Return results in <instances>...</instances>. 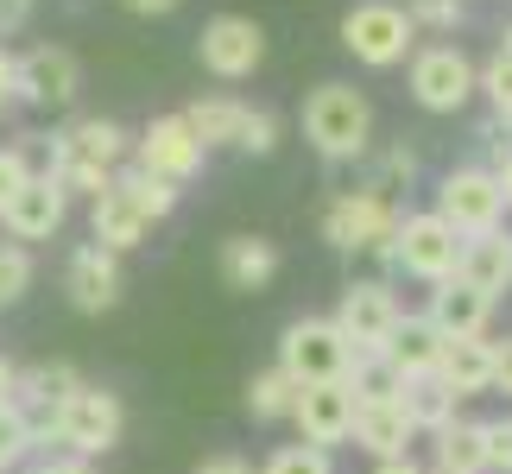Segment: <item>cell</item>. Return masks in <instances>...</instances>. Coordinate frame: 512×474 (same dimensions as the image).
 Returning <instances> with one entry per match:
<instances>
[{
  "instance_id": "obj_1",
  "label": "cell",
  "mask_w": 512,
  "mask_h": 474,
  "mask_svg": "<svg viewBox=\"0 0 512 474\" xmlns=\"http://www.w3.org/2000/svg\"><path fill=\"white\" fill-rule=\"evenodd\" d=\"M323 241L342 247V253H373V260L392 266V241H399V209L380 184H361V190H342L329 196L323 209Z\"/></svg>"
},
{
  "instance_id": "obj_2",
  "label": "cell",
  "mask_w": 512,
  "mask_h": 474,
  "mask_svg": "<svg viewBox=\"0 0 512 474\" xmlns=\"http://www.w3.org/2000/svg\"><path fill=\"white\" fill-rule=\"evenodd\" d=\"M373 133V108L354 83H317L304 95V140L317 146L329 165L336 158H361Z\"/></svg>"
},
{
  "instance_id": "obj_3",
  "label": "cell",
  "mask_w": 512,
  "mask_h": 474,
  "mask_svg": "<svg viewBox=\"0 0 512 474\" xmlns=\"http://www.w3.org/2000/svg\"><path fill=\"white\" fill-rule=\"evenodd\" d=\"M342 45H348L354 64L392 70V64H405V57L418 51V26H411V13L399 0H354L342 13Z\"/></svg>"
},
{
  "instance_id": "obj_4",
  "label": "cell",
  "mask_w": 512,
  "mask_h": 474,
  "mask_svg": "<svg viewBox=\"0 0 512 474\" xmlns=\"http://www.w3.org/2000/svg\"><path fill=\"white\" fill-rule=\"evenodd\" d=\"M121 430H127V411H121V399H114L108 386H76L64 399V411H57V443H64L70 456H83V462L108 456V449L121 443Z\"/></svg>"
},
{
  "instance_id": "obj_5",
  "label": "cell",
  "mask_w": 512,
  "mask_h": 474,
  "mask_svg": "<svg viewBox=\"0 0 512 474\" xmlns=\"http://www.w3.org/2000/svg\"><path fill=\"white\" fill-rule=\"evenodd\" d=\"M348 361H354V348L342 342V329L329 323V316H298V323L279 335V367H285L298 386L342 380Z\"/></svg>"
},
{
  "instance_id": "obj_6",
  "label": "cell",
  "mask_w": 512,
  "mask_h": 474,
  "mask_svg": "<svg viewBox=\"0 0 512 474\" xmlns=\"http://www.w3.org/2000/svg\"><path fill=\"white\" fill-rule=\"evenodd\" d=\"M329 323L342 329V342L354 354H386L392 329L405 323V304L392 298V285H380V279H354V285H342V304H336Z\"/></svg>"
},
{
  "instance_id": "obj_7",
  "label": "cell",
  "mask_w": 512,
  "mask_h": 474,
  "mask_svg": "<svg viewBox=\"0 0 512 474\" xmlns=\"http://www.w3.org/2000/svg\"><path fill=\"white\" fill-rule=\"evenodd\" d=\"M392 266H405L411 279H424V285H443V279H456V266H462V234L449 228L437 209H424V215H399Z\"/></svg>"
},
{
  "instance_id": "obj_8",
  "label": "cell",
  "mask_w": 512,
  "mask_h": 474,
  "mask_svg": "<svg viewBox=\"0 0 512 474\" xmlns=\"http://www.w3.org/2000/svg\"><path fill=\"white\" fill-rule=\"evenodd\" d=\"M437 215L449 228L462 234H487V228H500V215H506V190H500V177L487 171V165H456L437 184Z\"/></svg>"
},
{
  "instance_id": "obj_9",
  "label": "cell",
  "mask_w": 512,
  "mask_h": 474,
  "mask_svg": "<svg viewBox=\"0 0 512 474\" xmlns=\"http://www.w3.org/2000/svg\"><path fill=\"white\" fill-rule=\"evenodd\" d=\"M475 64H468L462 45H424L411 51V95H418V108L430 114H456L468 95H475Z\"/></svg>"
},
{
  "instance_id": "obj_10",
  "label": "cell",
  "mask_w": 512,
  "mask_h": 474,
  "mask_svg": "<svg viewBox=\"0 0 512 474\" xmlns=\"http://www.w3.org/2000/svg\"><path fill=\"white\" fill-rule=\"evenodd\" d=\"M13 95L32 108H70L83 95V64L64 45H32L13 57Z\"/></svg>"
},
{
  "instance_id": "obj_11",
  "label": "cell",
  "mask_w": 512,
  "mask_h": 474,
  "mask_svg": "<svg viewBox=\"0 0 512 474\" xmlns=\"http://www.w3.org/2000/svg\"><path fill=\"white\" fill-rule=\"evenodd\" d=\"M196 57H203L209 76H222V83H241V76L260 70L266 57V32L253 26L247 13H215L203 32H196Z\"/></svg>"
},
{
  "instance_id": "obj_12",
  "label": "cell",
  "mask_w": 512,
  "mask_h": 474,
  "mask_svg": "<svg viewBox=\"0 0 512 474\" xmlns=\"http://www.w3.org/2000/svg\"><path fill=\"white\" fill-rule=\"evenodd\" d=\"M291 424H298V443H310V449H336V443H348V437H354V392H348L342 380L298 386Z\"/></svg>"
},
{
  "instance_id": "obj_13",
  "label": "cell",
  "mask_w": 512,
  "mask_h": 474,
  "mask_svg": "<svg viewBox=\"0 0 512 474\" xmlns=\"http://www.w3.org/2000/svg\"><path fill=\"white\" fill-rule=\"evenodd\" d=\"M133 165L165 177V184H190V177L203 171V140L190 133L184 114H159V121L140 133V158H133Z\"/></svg>"
},
{
  "instance_id": "obj_14",
  "label": "cell",
  "mask_w": 512,
  "mask_h": 474,
  "mask_svg": "<svg viewBox=\"0 0 512 474\" xmlns=\"http://www.w3.org/2000/svg\"><path fill=\"white\" fill-rule=\"evenodd\" d=\"M64 291H70V304L83 316L114 310L121 304V253H108L102 241H83L70 253V266H64Z\"/></svg>"
},
{
  "instance_id": "obj_15",
  "label": "cell",
  "mask_w": 512,
  "mask_h": 474,
  "mask_svg": "<svg viewBox=\"0 0 512 474\" xmlns=\"http://www.w3.org/2000/svg\"><path fill=\"white\" fill-rule=\"evenodd\" d=\"M64 215H70V196L57 190V177L32 171L26 184L13 190V203L0 209V222H7V234H13V241H51V234L64 228Z\"/></svg>"
},
{
  "instance_id": "obj_16",
  "label": "cell",
  "mask_w": 512,
  "mask_h": 474,
  "mask_svg": "<svg viewBox=\"0 0 512 474\" xmlns=\"http://www.w3.org/2000/svg\"><path fill=\"white\" fill-rule=\"evenodd\" d=\"M430 380L449 386L456 399H481V392H494V342H487V335H462V342H443L437 373H430Z\"/></svg>"
},
{
  "instance_id": "obj_17",
  "label": "cell",
  "mask_w": 512,
  "mask_h": 474,
  "mask_svg": "<svg viewBox=\"0 0 512 474\" xmlns=\"http://www.w3.org/2000/svg\"><path fill=\"white\" fill-rule=\"evenodd\" d=\"M354 443H361L373 462H399V456H411V443H418V424L405 418L399 399L354 405Z\"/></svg>"
},
{
  "instance_id": "obj_18",
  "label": "cell",
  "mask_w": 512,
  "mask_h": 474,
  "mask_svg": "<svg viewBox=\"0 0 512 474\" xmlns=\"http://www.w3.org/2000/svg\"><path fill=\"white\" fill-rule=\"evenodd\" d=\"M430 329L443 335V342H462V335H487V316H494V298H481L468 279H443L430 291Z\"/></svg>"
},
{
  "instance_id": "obj_19",
  "label": "cell",
  "mask_w": 512,
  "mask_h": 474,
  "mask_svg": "<svg viewBox=\"0 0 512 474\" xmlns=\"http://www.w3.org/2000/svg\"><path fill=\"white\" fill-rule=\"evenodd\" d=\"M456 279H468L481 291V298H506L512 291V234L506 228H487V234H468L462 241V266H456Z\"/></svg>"
},
{
  "instance_id": "obj_20",
  "label": "cell",
  "mask_w": 512,
  "mask_h": 474,
  "mask_svg": "<svg viewBox=\"0 0 512 474\" xmlns=\"http://www.w3.org/2000/svg\"><path fill=\"white\" fill-rule=\"evenodd\" d=\"M83 386L76 380V367L70 361H38V367H19V386H13V405L26 411V418H57L64 411V399Z\"/></svg>"
},
{
  "instance_id": "obj_21",
  "label": "cell",
  "mask_w": 512,
  "mask_h": 474,
  "mask_svg": "<svg viewBox=\"0 0 512 474\" xmlns=\"http://www.w3.org/2000/svg\"><path fill=\"white\" fill-rule=\"evenodd\" d=\"M222 285L228 291H266L272 272H279V247L266 241V234H234V241H222Z\"/></svg>"
},
{
  "instance_id": "obj_22",
  "label": "cell",
  "mask_w": 512,
  "mask_h": 474,
  "mask_svg": "<svg viewBox=\"0 0 512 474\" xmlns=\"http://www.w3.org/2000/svg\"><path fill=\"white\" fill-rule=\"evenodd\" d=\"M437 354H443V335L430 329V316H405L386 342V367L399 373V380H430V373H437Z\"/></svg>"
},
{
  "instance_id": "obj_23",
  "label": "cell",
  "mask_w": 512,
  "mask_h": 474,
  "mask_svg": "<svg viewBox=\"0 0 512 474\" xmlns=\"http://www.w3.org/2000/svg\"><path fill=\"white\" fill-rule=\"evenodd\" d=\"M146 234H152V222L127 203L121 190H102V196H95V209H89V241H102L108 253H133Z\"/></svg>"
},
{
  "instance_id": "obj_24",
  "label": "cell",
  "mask_w": 512,
  "mask_h": 474,
  "mask_svg": "<svg viewBox=\"0 0 512 474\" xmlns=\"http://www.w3.org/2000/svg\"><path fill=\"white\" fill-rule=\"evenodd\" d=\"M247 102H234V95H209V102H190L184 108V121H190V133L203 140V152L209 146H241V127H247Z\"/></svg>"
},
{
  "instance_id": "obj_25",
  "label": "cell",
  "mask_w": 512,
  "mask_h": 474,
  "mask_svg": "<svg viewBox=\"0 0 512 474\" xmlns=\"http://www.w3.org/2000/svg\"><path fill=\"white\" fill-rule=\"evenodd\" d=\"M437 468H449V474H487V424L449 418L437 430Z\"/></svg>"
},
{
  "instance_id": "obj_26",
  "label": "cell",
  "mask_w": 512,
  "mask_h": 474,
  "mask_svg": "<svg viewBox=\"0 0 512 474\" xmlns=\"http://www.w3.org/2000/svg\"><path fill=\"white\" fill-rule=\"evenodd\" d=\"M399 405H405V418L418 424V437H424V430H430V437H437V430H443L449 418H462V411H456L462 399H456V392H449V386H437V380H405Z\"/></svg>"
},
{
  "instance_id": "obj_27",
  "label": "cell",
  "mask_w": 512,
  "mask_h": 474,
  "mask_svg": "<svg viewBox=\"0 0 512 474\" xmlns=\"http://www.w3.org/2000/svg\"><path fill=\"white\" fill-rule=\"evenodd\" d=\"M114 190H121L127 203L146 215V222H165V215L177 209V184H165V177H152L140 165H121V171H114Z\"/></svg>"
},
{
  "instance_id": "obj_28",
  "label": "cell",
  "mask_w": 512,
  "mask_h": 474,
  "mask_svg": "<svg viewBox=\"0 0 512 474\" xmlns=\"http://www.w3.org/2000/svg\"><path fill=\"white\" fill-rule=\"evenodd\" d=\"M342 386L354 392V405H380V399H399L405 380L386 367V354H354L348 373H342Z\"/></svg>"
},
{
  "instance_id": "obj_29",
  "label": "cell",
  "mask_w": 512,
  "mask_h": 474,
  "mask_svg": "<svg viewBox=\"0 0 512 474\" xmlns=\"http://www.w3.org/2000/svg\"><path fill=\"white\" fill-rule=\"evenodd\" d=\"M291 405H298V380H291L285 367H266V373H253V380H247V411L260 424L291 418Z\"/></svg>"
},
{
  "instance_id": "obj_30",
  "label": "cell",
  "mask_w": 512,
  "mask_h": 474,
  "mask_svg": "<svg viewBox=\"0 0 512 474\" xmlns=\"http://www.w3.org/2000/svg\"><path fill=\"white\" fill-rule=\"evenodd\" d=\"M475 89L487 95L494 121H512V57H506V51H494V57H487V70L475 76Z\"/></svg>"
},
{
  "instance_id": "obj_31",
  "label": "cell",
  "mask_w": 512,
  "mask_h": 474,
  "mask_svg": "<svg viewBox=\"0 0 512 474\" xmlns=\"http://www.w3.org/2000/svg\"><path fill=\"white\" fill-rule=\"evenodd\" d=\"M260 474H336V462H329V449H310V443H285L272 449Z\"/></svg>"
},
{
  "instance_id": "obj_32",
  "label": "cell",
  "mask_w": 512,
  "mask_h": 474,
  "mask_svg": "<svg viewBox=\"0 0 512 474\" xmlns=\"http://www.w3.org/2000/svg\"><path fill=\"white\" fill-rule=\"evenodd\" d=\"M32 456V424H26V411L19 405H0V474L19 468Z\"/></svg>"
},
{
  "instance_id": "obj_33",
  "label": "cell",
  "mask_w": 512,
  "mask_h": 474,
  "mask_svg": "<svg viewBox=\"0 0 512 474\" xmlns=\"http://www.w3.org/2000/svg\"><path fill=\"white\" fill-rule=\"evenodd\" d=\"M32 285V253L19 241H0V304H19Z\"/></svg>"
},
{
  "instance_id": "obj_34",
  "label": "cell",
  "mask_w": 512,
  "mask_h": 474,
  "mask_svg": "<svg viewBox=\"0 0 512 474\" xmlns=\"http://www.w3.org/2000/svg\"><path fill=\"white\" fill-rule=\"evenodd\" d=\"M405 13L418 32H456L462 26V0H405Z\"/></svg>"
},
{
  "instance_id": "obj_35",
  "label": "cell",
  "mask_w": 512,
  "mask_h": 474,
  "mask_svg": "<svg viewBox=\"0 0 512 474\" xmlns=\"http://www.w3.org/2000/svg\"><path fill=\"white\" fill-rule=\"evenodd\" d=\"M272 146H279V114H272V108H253V114H247V127H241V152L266 158Z\"/></svg>"
},
{
  "instance_id": "obj_36",
  "label": "cell",
  "mask_w": 512,
  "mask_h": 474,
  "mask_svg": "<svg viewBox=\"0 0 512 474\" xmlns=\"http://www.w3.org/2000/svg\"><path fill=\"white\" fill-rule=\"evenodd\" d=\"M32 177V158H26V146H0V209L13 203V190Z\"/></svg>"
},
{
  "instance_id": "obj_37",
  "label": "cell",
  "mask_w": 512,
  "mask_h": 474,
  "mask_svg": "<svg viewBox=\"0 0 512 474\" xmlns=\"http://www.w3.org/2000/svg\"><path fill=\"white\" fill-rule=\"evenodd\" d=\"M487 474H512V418L487 424Z\"/></svg>"
},
{
  "instance_id": "obj_38",
  "label": "cell",
  "mask_w": 512,
  "mask_h": 474,
  "mask_svg": "<svg viewBox=\"0 0 512 474\" xmlns=\"http://www.w3.org/2000/svg\"><path fill=\"white\" fill-rule=\"evenodd\" d=\"M380 171H386V184H380V190H392V184H399V177L411 184V177H418V158H411V146H386Z\"/></svg>"
},
{
  "instance_id": "obj_39",
  "label": "cell",
  "mask_w": 512,
  "mask_h": 474,
  "mask_svg": "<svg viewBox=\"0 0 512 474\" xmlns=\"http://www.w3.org/2000/svg\"><path fill=\"white\" fill-rule=\"evenodd\" d=\"M26 474H95V468H89L83 456H38Z\"/></svg>"
},
{
  "instance_id": "obj_40",
  "label": "cell",
  "mask_w": 512,
  "mask_h": 474,
  "mask_svg": "<svg viewBox=\"0 0 512 474\" xmlns=\"http://www.w3.org/2000/svg\"><path fill=\"white\" fill-rule=\"evenodd\" d=\"M494 392H506V399H512V335H506V342H494Z\"/></svg>"
},
{
  "instance_id": "obj_41",
  "label": "cell",
  "mask_w": 512,
  "mask_h": 474,
  "mask_svg": "<svg viewBox=\"0 0 512 474\" xmlns=\"http://www.w3.org/2000/svg\"><path fill=\"white\" fill-rule=\"evenodd\" d=\"M26 19H32V0H0V38H7V32H19Z\"/></svg>"
},
{
  "instance_id": "obj_42",
  "label": "cell",
  "mask_w": 512,
  "mask_h": 474,
  "mask_svg": "<svg viewBox=\"0 0 512 474\" xmlns=\"http://www.w3.org/2000/svg\"><path fill=\"white\" fill-rule=\"evenodd\" d=\"M127 13H140V19H159V13H177L184 0H121Z\"/></svg>"
},
{
  "instance_id": "obj_43",
  "label": "cell",
  "mask_w": 512,
  "mask_h": 474,
  "mask_svg": "<svg viewBox=\"0 0 512 474\" xmlns=\"http://www.w3.org/2000/svg\"><path fill=\"white\" fill-rule=\"evenodd\" d=\"M196 474H253V468H247L241 456H209V462L196 468Z\"/></svg>"
},
{
  "instance_id": "obj_44",
  "label": "cell",
  "mask_w": 512,
  "mask_h": 474,
  "mask_svg": "<svg viewBox=\"0 0 512 474\" xmlns=\"http://www.w3.org/2000/svg\"><path fill=\"white\" fill-rule=\"evenodd\" d=\"M13 386H19V367L0 354V405H13Z\"/></svg>"
},
{
  "instance_id": "obj_45",
  "label": "cell",
  "mask_w": 512,
  "mask_h": 474,
  "mask_svg": "<svg viewBox=\"0 0 512 474\" xmlns=\"http://www.w3.org/2000/svg\"><path fill=\"white\" fill-rule=\"evenodd\" d=\"M7 102H13V57L0 51V108H7Z\"/></svg>"
},
{
  "instance_id": "obj_46",
  "label": "cell",
  "mask_w": 512,
  "mask_h": 474,
  "mask_svg": "<svg viewBox=\"0 0 512 474\" xmlns=\"http://www.w3.org/2000/svg\"><path fill=\"white\" fill-rule=\"evenodd\" d=\"M373 474H424V468L411 462V456H399V462H380V468H373Z\"/></svg>"
},
{
  "instance_id": "obj_47",
  "label": "cell",
  "mask_w": 512,
  "mask_h": 474,
  "mask_svg": "<svg viewBox=\"0 0 512 474\" xmlns=\"http://www.w3.org/2000/svg\"><path fill=\"white\" fill-rule=\"evenodd\" d=\"M494 177H500V190H506V209H512V152H506L500 165H494Z\"/></svg>"
},
{
  "instance_id": "obj_48",
  "label": "cell",
  "mask_w": 512,
  "mask_h": 474,
  "mask_svg": "<svg viewBox=\"0 0 512 474\" xmlns=\"http://www.w3.org/2000/svg\"><path fill=\"white\" fill-rule=\"evenodd\" d=\"M500 51H506V57H512V26H506V32H500Z\"/></svg>"
},
{
  "instance_id": "obj_49",
  "label": "cell",
  "mask_w": 512,
  "mask_h": 474,
  "mask_svg": "<svg viewBox=\"0 0 512 474\" xmlns=\"http://www.w3.org/2000/svg\"><path fill=\"white\" fill-rule=\"evenodd\" d=\"M430 474H449V468H430Z\"/></svg>"
},
{
  "instance_id": "obj_50",
  "label": "cell",
  "mask_w": 512,
  "mask_h": 474,
  "mask_svg": "<svg viewBox=\"0 0 512 474\" xmlns=\"http://www.w3.org/2000/svg\"><path fill=\"white\" fill-rule=\"evenodd\" d=\"M506 127H512V121H506Z\"/></svg>"
}]
</instances>
